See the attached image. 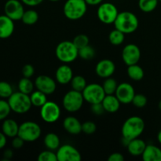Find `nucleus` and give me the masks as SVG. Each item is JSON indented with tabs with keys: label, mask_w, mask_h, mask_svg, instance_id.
Wrapping results in <instances>:
<instances>
[{
	"label": "nucleus",
	"mask_w": 161,
	"mask_h": 161,
	"mask_svg": "<svg viewBox=\"0 0 161 161\" xmlns=\"http://www.w3.org/2000/svg\"><path fill=\"white\" fill-rule=\"evenodd\" d=\"M145 127L146 124L142 118L138 116H130L127 118L123 124L121 128L122 137L128 140L139 138L144 131Z\"/></svg>",
	"instance_id": "1"
},
{
	"label": "nucleus",
	"mask_w": 161,
	"mask_h": 161,
	"mask_svg": "<svg viewBox=\"0 0 161 161\" xmlns=\"http://www.w3.org/2000/svg\"><path fill=\"white\" fill-rule=\"evenodd\" d=\"M113 25L116 29L119 30L125 35L131 34L138 29L139 20L134 13L123 11L118 14Z\"/></svg>",
	"instance_id": "2"
},
{
	"label": "nucleus",
	"mask_w": 161,
	"mask_h": 161,
	"mask_svg": "<svg viewBox=\"0 0 161 161\" xmlns=\"http://www.w3.org/2000/svg\"><path fill=\"white\" fill-rule=\"evenodd\" d=\"M55 54L61 63L70 64L79 57V49L72 41H62L57 46Z\"/></svg>",
	"instance_id": "3"
},
{
	"label": "nucleus",
	"mask_w": 161,
	"mask_h": 161,
	"mask_svg": "<svg viewBox=\"0 0 161 161\" xmlns=\"http://www.w3.org/2000/svg\"><path fill=\"white\" fill-rule=\"evenodd\" d=\"M87 6L85 0H66L63 6V13L69 20H80L86 14Z\"/></svg>",
	"instance_id": "4"
},
{
	"label": "nucleus",
	"mask_w": 161,
	"mask_h": 161,
	"mask_svg": "<svg viewBox=\"0 0 161 161\" xmlns=\"http://www.w3.org/2000/svg\"><path fill=\"white\" fill-rule=\"evenodd\" d=\"M8 102L11 110L17 114H25L31 109V104L30 95L20 91L14 92L8 98Z\"/></svg>",
	"instance_id": "5"
},
{
	"label": "nucleus",
	"mask_w": 161,
	"mask_h": 161,
	"mask_svg": "<svg viewBox=\"0 0 161 161\" xmlns=\"http://www.w3.org/2000/svg\"><path fill=\"white\" fill-rule=\"evenodd\" d=\"M42 130L37 123L33 121H25L19 126L17 135L25 142H33L40 138Z\"/></svg>",
	"instance_id": "6"
},
{
	"label": "nucleus",
	"mask_w": 161,
	"mask_h": 161,
	"mask_svg": "<svg viewBox=\"0 0 161 161\" xmlns=\"http://www.w3.org/2000/svg\"><path fill=\"white\" fill-rule=\"evenodd\" d=\"M84 102L82 92L72 89L66 92L63 97L62 105L69 113H76L81 109Z\"/></svg>",
	"instance_id": "7"
},
{
	"label": "nucleus",
	"mask_w": 161,
	"mask_h": 161,
	"mask_svg": "<svg viewBox=\"0 0 161 161\" xmlns=\"http://www.w3.org/2000/svg\"><path fill=\"white\" fill-rule=\"evenodd\" d=\"M119 11L117 7L112 3H102L97 9V17L105 25L114 24Z\"/></svg>",
	"instance_id": "8"
},
{
	"label": "nucleus",
	"mask_w": 161,
	"mask_h": 161,
	"mask_svg": "<svg viewBox=\"0 0 161 161\" xmlns=\"http://www.w3.org/2000/svg\"><path fill=\"white\" fill-rule=\"evenodd\" d=\"M85 102L89 104L100 103L106 95L102 85L98 83H90L86 85L85 89L82 92Z\"/></svg>",
	"instance_id": "9"
},
{
	"label": "nucleus",
	"mask_w": 161,
	"mask_h": 161,
	"mask_svg": "<svg viewBox=\"0 0 161 161\" xmlns=\"http://www.w3.org/2000/svg\"><path fill=\"white\" fill-rule=\"evenodd\" d=\"M40 116L44 122L53 124L59 119L61 116V108L56 102L47 101L40 108Z\"/></svg>",
	"instance_id": "10"
},
{
	"label": "nucleus",
	"mask_w": 161,
	"mask_h": 161,
	"mask_svg": "<svg viewBox=\"0 0 161 161\" xmlns=\"http://www.w3.org/2000/svg\"><path fill=\"white\" fill-rule=\"evenodd\" d=\"M25 11L24 4L20 0H8L5 3V14L13 20H21Z\"/></svg>",
	"instance_id": "11"
},
{
	"label": "nucleus",
	"mask_w": 161,
	"mask_h": 161,
	"mask_svg": "<svg viewBox=\"0 0 161 161\" xmlns=\"http://www.w3.org/2000/svg\"><path fill=\"white\" fill-rule=\"evenodd\" d=\"M56 154L58 161H80L82 159L81 154L78 149L69 144L60 146Z\"/></svg>",
	"instance_id": "12"
},
{
	"label": "nucleus",
	"mask_w": 161,
	"mask_h": 161,
	"mask_svg": "<svg viewBox=\"0 0 161 161\" xmlns=\"http://www.w3.org/2000/svg\"><path fill=\"white\" fill-rule=\"evenodd\" d=\"M122 60L127 66L138 64L141 58V50L137 45L129 43L122 50Z\"/></svg>",
	"instance_id": "13"
},
{
	"label": "nucleus",
	"mask_w": 161,
	"mask_h": 161,
	"mask_svg": "<svg viewBox=\"0 0 161 161\" xmlns=\"http://www.w3.org/2000/svg\"><path fill=\"white\" fill-rule=\"evenodd\" d=\"M35 87L47 95L53 94L57 89L56 80L46 75H40L35 80Z\"/></svg>",
	"instance_id": "14"
},
{
	"label": "nucleus",
	"mask_w": 161,
	"mask_h": 161,
	"mask_svg": "<svg viewBox=\"0 0 161 161\" xmlns=\"http://www.w3.org/2000/svg\"><path fill=\"white\" fill-rule=\"evenodd\" d=\"M115 95L116 96L121 104L127 105L132 102L135 95V88L129 83H121L118 84Z\"/></svg>",
	"instance_id": "15"
},
{
	"label": "nucleus",
	"mask_w": 161,
	"mask_h": 161,
	"mask_svg": "<svg viewBox=\"0 0 161 161\" xmlns=\"http://www.w3.org/2000/svg\"><path fill=\"white\" fill-rule=\"evenodd\" d=\"M116 71L115 63L110 59L101 60L97 62L95 67V72L97 75L102 79L111 77Z\"/></svg>",
	"instance_id": "16"
},
{
	"label": "nucleus",
	"mask_w": 161,
	"mask_h": 161,
	"mask_svg": "<svg viewBox=\"0 0 161 161\" xmlns=\"http://www.w3.org/2000/svg\"><path fill=\"white\" fill-rule=\"evenodd\" d=\"M73 76V71L69 64H62L55 72V80L60 84H68L70 83Z\"/></svg>",
	"instance_id": "17"
},
{
	"label": "nucleus",
	"mask_w": 161,
	"mask_h": 161,
	"mask_svg": "<svg viewBox=\"0 0 161 161\" xmlns=\"http://www.w3.org/2000/svg\"><path fill=\"white\" fill-rule=\"evenodd\" d=\"M14 20L4 14L0 15V39H8L14 31Z\"/></svg>",
	"instance_id": "18"
},
{
	"label": "nucleus",
	"mask_w": 161,
	"mask_h": 161,
	"mask_svg": "<svg viewBox=\"0 0 161 161\" xmlns=\"http://www.w3.org/2000/svg\"><path fill=\"white\" fill-rule=\"evenodd\" d=\"M63 127L70 135H79L82 132V124L75 116H69L64 118Z\"/></svg>",
	"instance_id": "19"
},
{
	"label": "nucleus",
	"mask_w": 161,
	"mask_h": 161,
	"mask_svg": "<svg viewBox=\"0 0 161 161\" xmlns=\"http://www.w3.org/2000/svg\"><path fill=\"white\" fill-rule=\"evenodd\" d=\"M105 111L108 113H115L120 108V102L115 94H106L102 102Z\"/></svg>",
	"instance_id": "20"
},
{
	"label": "nucleus",
	"mask_w": 161,
	"mask_h": 161,
	"mask_svg": "<svg viewBox=\"0 0 161 161\" xmlns=\"http://www.w3.org/2000/svg\"><path fill=\"white\" fill-rule=\"evenodd\" d=\"M146 143L144 140L139 138H135L129 142L127 145V151L133 157H139L142 155L146 147Z\"/></svg>",
	"instance_id": "21"
},
{
	"label": "nucleus",
	"mask_w": 161,
	"mask_h": 161,
	"mask_svg": "<svg viewBox=\"0 0 161 161\" xmlns=\"http://www.w3.org/2000/svg\"><path fill=\"white\" fill-rule=\"evenodd\" d=\"M142 158L144 161H161V149L154 145H147Z\"/></svg>",
	"instance_id": "22"
},
{
	"label": "nucleus",
	"mask_w": 161,
	"mask_h": 161,
	"mask_svg": "<svg viewBox=\"0 0 161 161\" xmlns=\"http://www.w3.org/2000/svg\"><path fill=\"white\" fill-rule=\"evenodd\" d=\"M18 124L14 119H7L3 120V125H2V131L4 133L8 138H14L17 136L19 130Z\"/></svg>",
	"instance_id": "23"
},
{
	"label": "nucleus",
	"mask_w": 161,
	"mask_h": 161,
	"mask_svg": "<svg viewBox=\"0 0 161 161\" xmlns=\"http://www.w3.org/2000/svg\"><path fill=\"white\" fill-rule=\"evenodd\" d=\"M44 145L47 149H50L53 151H57L61 145V140L59 136L57 134L50 132L47 134L43 139Z\"/></svg>",
	"instance_id": "24"
},
{
	"label": "nucleus",
	"mask_w": 161,
	"mask_h": 161,
	"mask_svg": "<svg viewBox=\"0 0 161 161\" xmlns=\"http://www.w3.org/2000/svg\"><path fill=\"white\" fill-rule=\"evenodd\" d=\"M127 72L129 78L134 81H140L142 80L145 75L143 69L138 64L127 66Z\"/></svg>",
	"instance_id": "25"
},
{
	"label": "nucleus",
	"mask_w": 161,
	"mask_h": 161,
	"mask_svg": "<svg viewBox=\"0 0 161 161\" xmlns=\"http://www.w3.org/2000/svg\"><path fill=\"white\" fill-rule=\"evenodd\" d=\"M47 94L42 93V91H39V90L33 91L32 93L30 94V98H31L32 106L41 108L47 102Z\"/></svg>",
	"instance_id": "26"
},
{
	"label": "nucleus",
	"mask_w": 161,
	"mask_h": 161,
	"mask_svg": "<svg viewBox=\"0 0 161 161\" xmlns=\"http://www.w3.org/2000/svg\"><path fill=\"white\" fill-rule=\"evenodd\" d=\"M35 83H33L30 78L23 77L18 82V90L20 92L30 95L34 91Z\"/></svg>",
	"instance_id": "27"
},
{
	"label": "nucleus",
	"mask_w": 161,
	"mask_h": 161,
	"mask_svg": "<svg viewBox=\"0 0 161 161\" xmlns=\"http://www.w3.org/2000/svg\"><path fill=\"white\" fill-rule=\"evenodd\" d=\"M38 20H39V14L37 11L32 9L25 10L21 18L22 22L26 25H35L37 23Z\"/></svg>",
	"instance_id": "28"
},
{
	"label": "nucleus",
	"mask_w": 161,
	"mask_h": 161,
	"mask_svg": "<svg viewBox=\"0 0 161 161\" xmlns=\"http://www.w3.org/2000/svg\"><path fill=\"white\" fill-rule=\"evenodd\" d=\"M125 39V34L119 30L115 28L108 35V40L113 46H119L124 43Z\"/></svg>",
	"instance_id": "29"
},
{
	"label": "nucleus",
	"mask_w": 161,
	"mask_h": 161,
	"mask_svg": "<svg viewBox=\"0 0 161 161\" xmlns=\"http://www.w3.org/2000/svg\"><path fill=\"white\" fill-rule=\"evenodd\" d=\"M159 0H138V7L144 13H151L158 6Z\"/></svg>",
	"instance_id": "30"
},
{
	"label": "nucleus",
	"mask_w": 161,
	"mask_h": 161,
	"mask_svg": "<svg viewBox=\"0 0 161 161\" xmlns=\"http://www.w3.org/2000/svg\"><path fill=\"white\" fill-rule=\"evenodd\" d=\"M70 83L72 90L80 91V92H83V91L85 89L86 85H87L86 79L80 75L73 76L72 80H71Z\"/></svg>",
	"instance_id": "31"
},
{
	"label": "nucleus",
	"mask_w": 161,
	"mask_h": 161,
	"mask_svg": "<svg viewBox=\"0 0 161 161\" xmlns=\"http://www.w3.org/2000/svg\"><path fill=\"white\" fill-rule=\"evenodd\" d=\"M95 56V50L90 44L79 49V57L85 61H90Z\"/></svg>",
	"instance_id": "32"
},
{
	"label": "nucleus",
	"mask_w": 161,
	"mask_h": 161,
	"mask_svg": "<svg viewBox=\"0 0 161 161\" xmlns=\"http://www.w3.org/2000/svg\"><path fill=\"white\" fill-rule=\"evenodd\" d=\"M118 83L114 78L108 77L106 78L102 84L105 94H115L116 89H117Z\"/></svg>",
	"instance_id": "33"
},
{
	"label": "nucleus",
	"mask_w": 161,
	"mask_h": 161,
	"mask_svg": "<svg viewBox=\"0 0 161 161\" xmlns=\"http://www.w3.org/2000/svg\"><path fill=\"white\" fill-rule=\"evenodd\" d=\"M14 93L13 87L9 83L6 81H0V97L9 98Z\"/></svg>",
	"instance_id": "34"
},
{
	"label": "nucleus",
	"mask_w": 161,
	"mask_h": 161,
	"mask_svg": "<svg viewBox=\"0 0 161 161\" xmlns=\"http://www.w3.org/2000/svg\"><path fill=\"white\" fill-rule=\"evenodd\" d=\"M39 161H58L56 153L54 151L47 149L41 152L37 157Z\"/></svg>",
	"instance_id": "35"
},
{
	"label": "nucleus",
	"mask_w": 161,
	"mask_h": 161,
	"mask_svg": "<svg viewBox=\"0 0 161 161\" xmlns=\"http://www.w3.org/2000/svg\"><path fill=\"white\" fill-rule=\"evenodd\" d=\"M11 111L12 110H11L8 101L0 99V121L6 119Z\"/></svg>",
	"instance_id": "36"
},
{
	"label": "nucleus",
	"mask_w": 161,
	"mask_h": 161,
	"mask_svg": "<svg viewBox=\"0 0 161 161\" xmlns=\"http://www.w3.org/2000/svg\"><path fill=\"white\" fill-rule=\"evenodd\" d=\"M72 42H74L77 48L80 49L85 46L88 45L90 42L89 37L85 34H79L73 39Z\"/></svg>",
	"instance_id": "37"
},
{
	"label": "nucleus",
	"mask_w": 161,
	"mask_h": 161,
	"mask_svg": "<svg viewBox=\"0 0 161 161\" xmlns=\"http://www.w3.org/2000/svg\"><path fill=\"white\" fill-rule=\"evenodd\" d=\"M147 97L142 94H135L131 103L136 108H143L147 105Z\"/></svg>",
	"instance_id": "38"
},
{
	"label": "nucleus",
	"mask_w": 161,
	"mask_h": 161,
	"mask_svg": "<svg viewBox=\"0 0 161 161\" xmlns=\"http://www.w3.org/2000/svg\"><path fill=\"white\" fill-rule=\"evenodd\" d=\"M97 130V126L93 121H85L82 124V132L86 135H92Z\"/></svg>",
	"instance_id": "39"
},
{
	"label": "nucleus",
	"mask_w": 161,
	"mask_h": 161,
	"mask_svg": "<svg viewBox=\"0 0 161 161\" xmlns=\"http://www.w3.org/2000/svg\"><path fill=\"white\" fill-rule=\"evenodd\" d=\"M22 75L23 77H26V78H30L33 76L35 73V69L31 64H25L22 68Z\"/></svg>",
	"instance_id": "40"
},
{
	"label": "nucleus",
	"mask_w": 161,
	"mask_h": 161,
	"mask_svg": "<svg viewBox=\"0 0 161 161\" xmlns=\"http://www.w3.org/2000/svg\"><path fill=\"white\" fill-rule=\"evenodd\" d=\"M91 112H92V113H94V114H95V115H97V116L102 115L105 112V108H104L103 105H102V102H100V103L91 104Z\"/></svg>",
	"instance_id": "41"
},
{
	"label": "nucleus",
	"mask_w": 161,
	"mask_h": 161,
	"mask_svg": "<svg viewBox=\"0 0 161 161\" xmlns=\"http://www.w3.org/2000/svg\"><path fill=\"white\" fill-rule=\"evenodd\" d=\"M25 142L24 141V140L22 139V138H20V136H18V135H17V136L13 138L12 146H13V148H14V149H20V148L23 147Z\"/></svg>",
	"instance_id": "42"
},
{
	"label": "nucleus",
	"mask_w": 161,
	"mask_h": 161,
	"mask_svg": "<svg viewBox=\"0 0 161 161\" xmlns=\"http://www.w3.org/2000/svg\"><path fill=\"white\" fill-rule=\"evenodd\" d=\"M108 161H124V157L122 153H113L112 154H110L109 157H108Z\"/></svg>",
	"instance_id": "43"
},
{
	"label": "nucleus",
	"mask_w": 161,
	"mask_h": 161,
	"mask_svg": "<svg viewBox=\"0 0 161 161\" xmlns=\"http://www.w3.org/2000/svg\"><path fill=\"white\" fill-rule=\"evenodd\" d=\"M23 3V4L26 5V6H30V7H35L43 2V0H20Z\"/></svg>",
	"instance_id": "44"
},
{
	"label": "nucleus",
	"mask_w": 161,
	"mask_h": 161,
	"mask_svg": "<svg viewBox=\"0 0 161 161\" xmlns=\"http://www.w3.org/2000/svg\"><path fill=\"white\" fill-rule=\"evenodd\" d=\"M7 137L4 135L3 131L0 132V149H3L6 146V142H7Z\"/></svg>",
	"instance_id": "45"
},
{
	"label": "nucleus",
	"mask_w": 161,
	"mask_h": 161,
	"mask_svg": "<svg viewBox=\"0 0 161 161\" xmlns=\"http://www.w3.org/2000/svg\"><path fill=\"white\" fill-rule=\"evenodd\" d=\"M85 2L86 3V4L88 6H99L101 3H102L103 0H85Z\"/></svg>",
	"instance_id": "46"
},
{
	"label": "nucleus",
	"mask_w": 161,
	"mask_h": 161,
	"mask_svg": "<svg viewBox=\"0 0 161 161\" xmlns=\"http://www.w3.org/2000/svg\"><path fill=\"white\" fill-rule=\"evenodd\" d=\"M13 155H14V153L11 149H6L5 150L4 153H3V157H4V159L6 160H9L13 157Z\"/></svg>",
	"instance_id": "47"
},
{
	"label": "nucleus",
	"mask_w": 161,
	"mask_h": 161,
	"mask_svg": "<svg viewBox=\"0 0 161 161\" xmlns=\"http://www.w3.org/2000/svg\"><path fill=\"white\" fill-rule=\"evenodd\" d=\"M157 140H158L159 143L161 145V130L158 132V135H157Z\"/></svg>",
	"instance_id": "48"
},
{
	"label": "nucleus",
	"mask_w": 161,
	"mask_h": 161,
	"mask_svg": "<svg viewBox=\"0 0 161 161\" xmlns=\"http://www.w3.org/2000/svg\"><path fill=\"white\" fill-rule=\"evenodd\" d=\"M158 107H159V109H160V111H161V100L160 101V102H159V104H158Z\"/></svg>",
	"instance_id": "49"
},
{
	"label": "nucleus",
	"mask_w": 161,
	"mask_h": 161,
	"mask_svg": "<svg viewBox=\"0 0 161 161\" xmlns=\"http://www.w3.org/2000/svg\"><path fill=\"white\" fill-rule=\"evenodd\" d=\"M49 1L53 2V3H55V2H58V1H60V0H49Z\"/></svg>",
	"instance_id": "50"
},
{
	"label": "nucleus",
	"mask_w": 161,
	"mask_h": 161,
	"mask_svg": "<svg viewBox=\"0 0 161 161\" xmlns=\"http://www.w3.org/2000/svg\"><path fill=\"white\" fill-rule=\"evenodd\" d=\"M159 1H160V2H161V0H159Z\"/></svg>",
	"instance_id": "51"
}]
</instances>
